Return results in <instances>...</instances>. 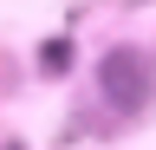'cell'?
Instances as JSON below:
<instances>
[{"label":"cell","mask_w":156,"mask_h":150,"mask_svg":"<svg viewBox=\"0 0 156 150\" xmlns=\"http://www.w3.org/2000/svg\"><path fill=\"white\" fill-rule=\"evenodd\" d=\"M98 85H104V98L117 111H136L150 98V59L136 46H117V52H104V65H98Z\"/></svg>","instance_id":"6da1fadb"}]
</instances>
